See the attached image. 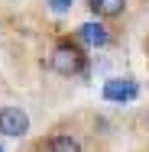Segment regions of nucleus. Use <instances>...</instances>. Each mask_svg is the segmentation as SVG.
Returning a JSON list of instances; mask_svg holds the SVG:
<instances>
[{"mask_svg": "<svg viewBox=\"0 0 149 152\" xmlns=\"http://www.w3.org/2000/svg\"><path fill=\"white\" fill-rule=\"evenodd\" d=\"M136 97H139V84L133 78H110L104 84V100H110V104H130Z\"/></svg>", "mask_w": 149, "mask_h": 152, "instance_id": "obj_3", "label": "nucleus"}, {"mask_svg": "<svg viewBox=\"0 0 149 152\" xmlns=\"http://www.w3.org/2000/svg\"><path fill=\"white\" fill-rule=\"evenodd\" d=\"M71 3H75V0H49V10H52V13H68Z\"/></svg>", "mask_w": 149, "mask_h": 152, "instance_id": "obj_7", "label": "nucleus"}, {"mask_svg": "<svg viewBox=\"0 0 149 152\" xmlns=\"http://www.w3.org/2000/svg\"><path fill=\"white\" fill-rule=\"evenodd\" d=\"M78 39H81L84 45L104 49V45L110 42V32H107V26H101V23H81V26H78Z\"/></svg>", "mask_w": 149, "mask_h": 152, "instance_id": "obj_4", "label": "nucleus"}, {"mask_svg": "<svg viewBox=\"0 0 149 152\" xmlns=\"http://www.w3.org/2000/svg\"><path fill=\"white\" fill-rule=\"evenodd\" d=\"M0 152H3V146H0Z\"/></svg>", "mask_w": 149, "mask_h": 152, "instance_id": "obj_8", "label": "nucleus"}, {"mask_svg": "<svg viewBox=\"0 0 149 152\" xmlns=\"http://www.w3.org/2000/svg\"><path fill=\"white\" fill-rule=\"evenodd\" d=\"M88 7L97 16H120L126 10V0H88Z\"/></svg>", "mask_w": 149, "mask_h": 152, "instance_id": "obj_5", "label": "nucleus"}, {"mask_svg": "<svg viewBox=\"0 0 149 152\" xmlns=\"http://www.w3.org/2000/svg\"><path fill=\"white\" fill-rule=\"evenodd\" d=\"M49 152H81V142H78L75 136L59 133V136H52V139H49Z\"/></svg>", "mask_w": 149, "mask_h": 152, "instance_id": "obj_6", "label": "nucleus"}, {"mask_svg": "<svg viewBox=\"0 0 149 152\" xmlns=\"http://www.w3.org/2000/svg\"><path fill=\"white\" fill-rule=\"evenodd\" d=\"M49 65H52V71H55V75L71 78V75H81V71H84V55H81V49H78V45L62 42V45H55V52H52Z\"/></svg>", "mask_w": 149, "mask_h": 152, "instance_id": "obj_1", "label": "nucleus"}, {"mask_svg": "<svg viewBox=\"0 0 149 152\" xmlns=\"http://www.w3.org/2000/svg\"><path fill=\"white\" fill-rule=\"evenodd\" d=\"M29 133V113L23 107H0V136H26Z\"/></svg>", "mask_w": 149, "mask_h": 152, "instance_id": "obj_2", "label": "nucleus"}]
</instances>
